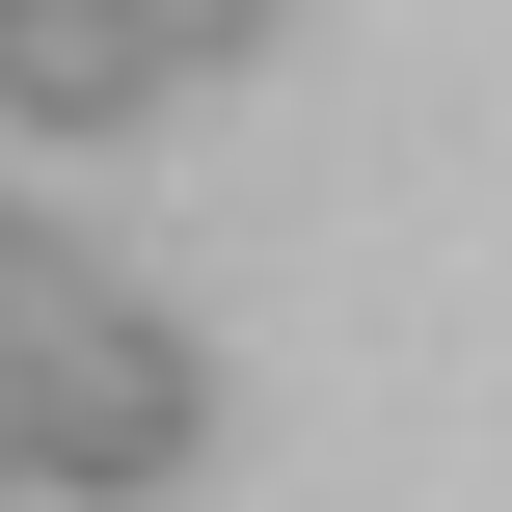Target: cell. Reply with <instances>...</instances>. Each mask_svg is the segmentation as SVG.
<instances>
[{
	"label": "cell",
	"instance_id": "5b68a950",
	"mask_svg": "<svg viewBox=\"0 0 512 512\" xmlns=\"http://www.w3.org/2000/svg\"><path fill=\"white\" fill-rule=\"evenodd\" d=\"M0 512H54V378H0Z\"/></svg>",
	"mask_w": 512,
	"mask_h": 512
},
{
	"label": "cell",
	"instance_id": "6da1fadb",
	"mask_svg": "<svg viewBox=\"0 0 512 512\" xmlns=\"http://www.w3.org/2000/svg\"><path fill=\"white\" fill-rule=\"evenodd\" d=\"M189 486H216V351L162 297H108L54 351V512H189Z\"/></svg>",
	"mask_w": 512,
	"mask_h": 512
},
{
	"label": "cell",
	"instance_id": "7a4b0ae2",
	"mask_svg": "<svg viewBox=\"0 0 512 512\" xmlns=\"http://www.w3.org/2000/svg\"><path fill=\"white\" fill-rule=\"evenodd\" d=\"M162 81H189V54H162V0H0V135H54V162H81V135H135Z\"/></svg>",
	"mask_w": 512,
	"mask_h": 512
},
{
	"label": "cell",
	"instance_id": "3957f363",
	"mask_svg": "<svg viewBox=\"0 0 512 512\" xmlns=\"http://www.w3.org/2000/svg\"><path fill=\"white\" fill-rule=\"evenodd\" d=\"M81 324H108V270H81V216H54V189H0V378H54Z\"/></svg>",
	"mask_w": 512,
	"mask_h": 512
},
{
	"label": "cell",
	"instance_id": "277c9868",
	"mask_svg": "<svg viewBox=\"0 0 512 512\" xmlns=\"http://www.w3.org/2000/svg\"><path fill=\"white\" fill-rule=\"evenodd\" d=\"M270 27H297V0H162V54H189V81H243Z\"/></svg>",
	"mask_w": 512,
	"mask_h": 512
}]
</instances>
